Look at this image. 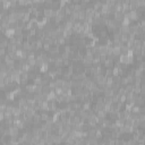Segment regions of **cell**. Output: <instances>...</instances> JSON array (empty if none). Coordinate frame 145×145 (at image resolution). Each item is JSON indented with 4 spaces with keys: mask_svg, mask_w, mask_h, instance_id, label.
Wrapping results in <instances>:
<instances>
[{
    "mask_svg": "<svg viewBox=\"0 0 145 145\" xmlns=\"http://www.w3.org/2000/svg\"><path fill=\"white\" fill-rule=\"evenodd\" d=\"M43 15H44V17L47 18H53L54 16H56V10L52 9V8H44L43 9Z\"/></svg>",
    "mask_w": 145,
    "mask_h": 145,
    "instance_id": "1",
    "label": "cell"
},
{
    "mask_svg": "<svg viewBox=\"0 0 145 145\" xmlns=\"http://www.w3.org/2000/svg\"><path fill=\"white\" fill-rule=\"evenodd\" d=\"M125 15H127L130 20H137V18H138V12L136 10H129Z\"/></svg>",
    "mask_w": 145,
    "mask_h": 145,
    "instance_id": "2",
    "label": "cell"
},
{
    "mask_svg": "<svg viewBox=\"0 0 145 145\" xmlns=\"http://www.w3.org/2000/svg\"><path fill=\"white\" fill-rule=\"evenodd\" d=\"M135 104H136V106H140V107H142V106H144V104H145L144 96H143L142 94H138V95L136 96V99H135Z\"/></svg>",
    "mask_w": 145,
    "mask_h": 145,
    "instance_id": "3",
    "label": "cell"
},
{
    "mask_svg": "<svg viewBox=\"0 0 145 145\" xmlns=\"http://www.w3.org/2000/svg\"><path fill=\"white\" fill-rule=\"evenodd\" d=\"M48 101V108H49V111H54L57 110V106H56V101L54 100H47Z\"/></svg>",
    "mask_w": 145,
    "mask_h": 145,
    "instance_id": "4",
    "label": "cell"
},
{
    "mask_svg": "<svg viewBox=\"0 0 145 145\" xmlns=\"http://www.w3.org/2000/svg\"><path fill=\"white\" fill-rule=\"evenodd\" d=\"M121 74H123V68L115 65V67H113V69H112V75L113 76H120Z\"/></svg>",
    "mask_w": 145,
    "mask_h": 145,
    "instance_id": "5",
    "label": "cell"
},
{
    "mask_svg": "<svg viewBox=\"0 0 145 145\" xmlns=\"http://www.w3.org/2000/svg\"><path fill=\"white\" fill-rule=\"evenodd\" d=\"M42 121V118H41V115H39V113H35L34 116H33V124H34L35 126H41L40 124H41Z\"/></svg>",
    "mask_w": 145,
    "mask_h": 145,
    "instance_id": "6",
    "label": "cell"
},
{
    "mask_svg": "<svg viewBox=\"0 0 145 145\" xmlns=\"http://www.w3.org/2000/svg\"><path fill=\"white\" fill-rule=\"evenodd\" d=\"M5 35L8 37V39H11V37H14L16 35V30L15 28H8V30L6 31Z\"/></svg>",
    "mask_w": 145,
    "mask_h": 145,
    "instance_id": "7",
    "label": "cell"
},
{
    "mask_svg": "<svg viewBox=\"0 0 145 145\" xmlns=\"http://www.w3.org/2000/svg\"><path fill=\"white\" fill-rule=\"evenodd\" d=\"M56 98H57V93L54 92V90H51V91L47 94V100H54L56 101Z\"/></svg>",
    "mask_w": 145,
    "mask_h": 145,
    "instance_id": "8",
    "label": "cell"
},
{
    "mask_svg": "<svg viewBox=\"0 0 145 145\" xmlns=\"http://www.w3.org/2000/svg\"><path fill=\"white\" fill-rule=\"evenodd\" d=\"M96 115H98V117H99L100 120H103V119L107 118V115H108V113L106 112V110H100V111L96 112Z\"/></svg>",
    "mask_w": 145,
    "mask_h": 145,
    "instance_id": "9",
    "label": "cell"
},
{
    "mask_svg": "<svg viewBox=\"0 0 145 145\" xmlns=\"http://www.w3.org/2000/svg\"><path fill=\"white\" fill-rule=\"evenodd\" d=\"M40 71L43 73V74H44V73H48V71H49V62H44V64L42 65V66L40 67Z\"/></svg>",
    "mask_w": 145,
    "mask_h": 145,
    "instance_id": "10",
    "label": "cell"
},
{
    "mask_svg": "<svg viewBox=\"0 0 145 145\" xmlns=\"http://www.w3.org/2000/svg\"><path fill=\"white\" fill-rule=\"evenodd\" d=\"M8 44H9V41H8V37H2V40H1V43H0V48H5V49H7Z\"/></svg>",
    "mask_w": 145,
    "mask_h": 145,
    "instance_id": "11",
    "label": "cell"
},
{
    "mask_svg": "<svg viewBox=\"0 0 145 145\" xmlns=\"http://www.w3.org/2000/svg\"><path fill=\"white\" fill-rule=\"evenodd\" d=\"M104 66L106 68H113V60L111 58H107V60L104 61Z\"/></svg>",
    "mask_w": 145,
    "mask_h": 145,
    "instance_id": "12",
    "label": "cell"
},
{
    "mask_svg": "<svg viewBox=\"0 0 145 145\" xmlns=\"http://www.w3.org/2000/svg\"><path fill=\"white\" fill-rule=\"evenodd\" d=\"M130 22H132V20H130L129 18H128V16L125 15V17H124L123 22H121V25H124V26H129V25H130Z\"/></svg>",
    "mask_w": 145,
    "mask_h": 145,
    "instance_id": "13",
    "label": "cell"
},
{
    "mask_svg": "<svg viewBox=\"0 0 145 145\" xmlns=\"http://www.w3.org/2000/svg\"><path fill=\"white\" fill-rule=\"evenodd\" d=\"M130 112H133V113H140L141 112V107L140 106H136V104H135V106L132 108Z\"/></svg>",
    "mask_w": 145,
    "mask_h": 145,
    "instance_id": "14",
    "label": "cell"
},
{
    "mask_svg": "<svg viewBox=\"0 0 145 145\" xmlns=\"http://www.w3.org/2000/svg\"><path fill=\"white\" fill-rule=\"evenodd\" d=\"M49 117L50 116L47 113V111H43V112L41 113V118H42V121H45V120H48L49 119Z\"/></svg>",
    "mask_w": 145,
    "mask_h": 145,
    "instance_id": "15",
    "label": "cell"
},
{
    "mask_svg": "<svg viewBox=\"0 0 145 145\" xmlns=\"http://www.w3.org/2000/svg\"><path fill=\"white\" fill-rule=\"evenodd\" d=\"M112 69L113 68H106V76L108 77V76H112Z\"/></svg>",
    "mask_w": 145,
    "mask_h": 145,
    "instance_id": "16",
    "label": "cell"
},
{
    "mask_svg": "<svg viewBox=\"0 0 145 145\" xmlns=\"http://www.w3.org/2000/svg\"><path fill=\"white\" fill-rule=\"evenodd\" d=\"M0 56H1V59L5 58V56H6V49L5 48H1V49H0Z\"/></svg>",
    "mask_w": 145,
    "mask_h": 145,
    "instance_id": "17",
    "label": "cell"
},
{
    "mask_svg": "<svg viewBox=\"0 0 145 145\" xmlns=\"http://www.w3.org/2000/svg\"><path fill=\"white\" fill-rule=\"evenodd\" d=\"M141 26H142L143 31H145V19H143L142 22H141Z\"/></svg>",
    "mask_w": 145,
    "mask_h": 145,
    "instance_id": "18",
    "label": "cell"
}]
</instances>
